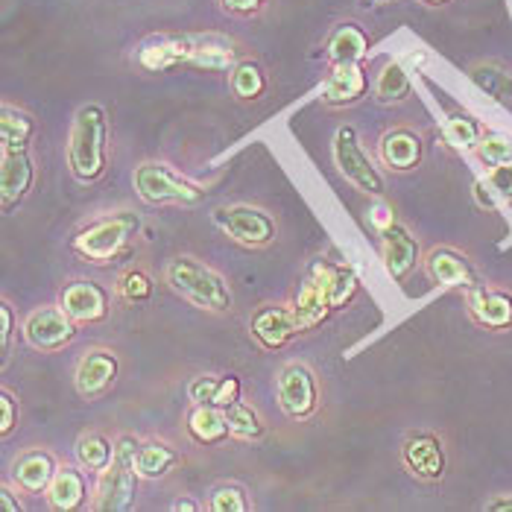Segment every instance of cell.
<instances>
[{"mask_svg":"<svg viewBox=\"0 0 512 512\" xmlns=\"http://www.w3.org/2000/svg\"><path fill=\"white\" fill-rule=\"evenodd\" d=\"M357 293V276L352 267H334L331 273V302L334 308H343L355 299Z\"/></svg>","mask_w":512,"mask_h":512,"instance_id":"74e56055","label":"cell"},{"mask_svg":"<svg viewBox=\"0 0 512 512\" xmlns=\"http://www.w3.org/2000/svg\"><path fill=\"white\" fill-rule=\"evenodd\" d=\"M176 460H179V457H176V451H173L170 445H164V442L141 445V448H138V457H135V463H138V474H141V477H147V480L164 477V474L176 466Z\"/></svg>","mask_w":512,"mask_h":512,"instance_id":"1f68e13d","label":"cell"},{"mask_svg":"<svg viewBox=\"0 0 512 512\" xmlns=\"http://www.w3.org/2000/svg\"><path fill=\"white\" fill-rule=\"evenodd\" d=\"M188 395L194 404H214L226 410L240 398V381L235 375H199L191 381Z\"/></svg>","mask_w":512,"mask_h":512,"instance_id":"d4e9b609","label":"cell"},{"mask_svg":"<svg viewBox=\"0 0 512 512\" xmlns=\"http://www.w3.org/2000/svg\"><path fill=\"white\" fill-rule=\"evenodd\" d=\"M62 308L74 322H100L109 314V293L94 281H74L62 290Z\"/></svg>","mask_w":512,"mask_h":512,"instance_id":"2e32d148","label":"cell"},{"mask_svg":"<svg viewBox=\"0 0 512 512\" xmlns=\"http://www.w3.org/2000/svg\"><path fill=\"white\" fill-rule=\"evenodd\" d=\"M167 284L173 293H179L185 302H191L194 308L211 311V314H223L232 308V290L226 284V278L217 270L205 267L197 258H173L164 270Z\"/></svg>","mask_w":512,"mask_h":512,"instance_id":"7a4b0ae2","label":"cell"},{"mask_svg":"<svg viewBox=\"0 0 512 512\" xmlns=\"http://www.w3.org/2000/svg\"><path fill=\"white\" fill-rule=\"evenodd\" d=\"M486 185H489V191H495L498 197L512 199V161L510 164L492 167L489 176H486Z\"/></svg>","mask_w":512,"mask_h":512,"instance_id":"ab89813d","label":"cell"},{"mask_svg":"<svg viewBox=\"0 0 512 512\" xmlns=\"http://www.w3.org/2000/svg\"><path fill=\"white\" fill-rule=\"evenodd\" d=\"M188 434L194 436L199 445H220L223 439H229V422L223 407L214 404H194V410L188 413Z\"/></svg>","mask_w":512,"mask_h":512,"instance_id":"cb8c5ba5","label":"cell"},{"mask_svg":"<svg viewBox=\"0 0 512 512\" xmlns=\"http://www.w3.org/2000/svg\"><path fill=\"white\" fill-rule=\"evenodd\" d=\"M264 3L267 0H223V6L235 15H255V12H261Z\"/></svg>","mask_w":512,"mask_h":512,"instance_id":"7bdbcfd3","label":"cell"},{"mask_svg":"<svg viewBox=\"0 0 512 512\" xmlns=\"http://www.w3.org/2000/svg\"><path fill=\"white\" fill-rule=\"evenodd\" d=\"M442 135H445V141L454 147V150H477V144H480V138H483V132H480V123L474 118H466V115H451V118L445 120V126H442Z\"/></svg>","mask_w":512,"mask_h":512,"instance_id":"d6a6232c","label":"cell"},{"mask_svg":"<svg viewBox=\"0 0 512 512\" xmlns=\"http://www.w3.org/2000/svg\"><path fill=\"white\" fill-rule=\"evenodd\" d=\"M106 138L109 120L100 106H82L74 118L71 144H68V167L82 185L97 182L106 173Z\"/></svg>","mask_w":512,"mask_h":512,"instance_id":"6da1fadb","label":"cell"},{"mask_svg":"<svg viewBox=\"0 0 512 512\" xmlns=\"http://www.w3.org/2000/svg\"><path fill=\"white\" fill-rule=\"evenodd\" d=\"M413 91V82H410V74L404 71V65L398 62H390L381 77L375 82V97L384 103V106H393V103H404Z\"/></svg>","mask_w":512,"mask_h":512,"instance_id":"f546056e","label":"cell"},{"mask_svg":"<svg viewBox=\"0 0 512 512\" xmlns=\"http://www.w3.org/2000/svg\"><path fill=\"white\" fill-rule=\"evenodd\" d=\"M36 135V123L27 112L21 109H12L6 106L3 115H0V141H3V153H18V150H27L30 141Z\"/></svg>","mask_w":512,"mask_h":512,"instance_id":"83f0119b","label":"cell"},{"mask_svg":"<svg viewBox=\"0 0 512 512\" xmlns=\"http://www.w3.org/2000/svg\"><path fill=\"white\" fill-rule=\"evenodd\" d=\"M138 442L132 436H120L115 442V460L100 472L97 495H94V510L100 512H123L135 504L138 492Z\"/></svg>","mask_w":512,"mask_h":512,"instance_id":"3957f363","label":"cell"},{"mask_svg":"<svg viewBox=\"0 0 512 512\" xmlns=\"http://www.w3.org/2000/svg\"><path fill=\"white\" fill-rule=\"evenodd\" d=\"M235 44L223 36H191V56L188 65L202 71H229L235 68Z\"/></svg>","mask_w":512,"mask_h":512,"instance_id":"603a6c76","label":"cell"},{"mask_svg":"<svg viewBox=\"0 0 512 512\" xmlns=\"http://www.w3.org/2000/svg\"><path fill=\"white\" fill-rule=\"evenodd\" d=\"M0 322H3V357H9V349H12V331H15V322H12V308L3 302L0 305Z\"/></svg>","mask_w":512,"mask_h":512,"instance_id":"b9f144b4","label":"cell"},{"mask_svg":"<svg viewBox=\"0 0 512 512\" xmlns=\"http://www.w3.org/2000/svg\"><path fill=\"white\" fill-rule=\"evenodd\" d=\"M334 161L340 167V173L355 185L357 191L369 194V197H381L384 194V176L375 170V164L363 153L357 132L352 126H340L334 135Z\"/></svg>","mask_w":512,"mask_h":512,"instance_id":"8992f818","label":"cell"},{"mask_svg":"<svg viewBox=\"0 0 512 512\" xmlns=\"http://www.w3.org/2000/svg\"><path fill=\"white\" fill-rule=\"evenodd\" d=\"M378 153L390 170H413L422 161V138L410 129H393L378 141Z\"/></svg>","mask_w":512,"mask_h":512,"instance_id":"7402d4cb","label":"cell"},{"mask_svg":"<svg viewBox=\"0 0 512 512\" xmlns=\"http://www.w3.org/2000/svg\"><path fill=\"white\" fill-rule=\"evenodd\" d=\"M188 56H191V36H158L141 44L138 65L144 71L161 74V71L188 65Z\"/></svg>","mask_w":512,"mask_h":512,"instance_id":"e0dca14e","label":"cell"},{"mask_svg":"<svg viewBox=\"0 0 512 512\" xmlns=\"http://www.w3.org/2000/svg\"><path fill=\"white\" fill-rule=\"evenodd\" d=\"M469 314L477 325L489 328V331H504L512 325V296L504 290H492V287H469L466 296Z\"/></svg>","mask_w":512,"mask_h":512,"instance_id":"5bb4252c","label":"cell"},{"mask_svg":"<svg viewBox=\"0 0 512 512\" xmlns=\"http://www.w3.org/2000/svg\"><path fill=\"white\" fill-rule=\"evenodd\" d=\"M208 507L214 512H246L249 501H246V492L240 486H220V489H214Z\"/></svg>","mask_w":512,"mask_h":512,"instance_id":"f35d334b","label":"cell"},{"mask_svg":"<svg viewBox=\"0 0 512 512\" xmlns=\"http://www.w3.org/2000/svg\"><path fill=\"white\" fill-rule=\"evenodd\" d=\"M278 407L293 422H305L316 413L319 390L314 372L305 363H287L278 372Z\"/></svg>","mask_w":512,"mask_h":512,"instance_id":"52a82bcc","label":"cell"},{"mask_svg":"<svg viewBox=\"0 0 512 512\" xmlns=\"http://www.w3.org/2000/svg\"><path fill=\"white\" fill-rule=\"evenodd\" d=\"M226 422H229V431L237 439H261L264 436V422H261V416L249 407V404H243V401H235V404H229L226 410Z\"/></svg>","mask_w":512,"mask_h":512,"instance_id":"836d02e7","label":"cell"},{"mask_svg":"<svg viewBox=\"0 0 512 512\" xmlns=\"http://www.w3.org/2000/svg\"><path fill=\"white\" fill-rule=\"evenodd\" d=\"M132 182H135L138 197L150 205H199L205 199L202 188L182 179L173 167H167L161 161L138 164Z\"/></svg>","mask_w":512,"mask_h":512,"instance_id":"5b68a950","label":"cell"},{"mask_svg":"<svg viewBox=\"0 0 512 512\" xmlns=\"http://www.w3.org/2000/svg\"><path fill=\"white\" fill-rule=\"evenodd\" d=\"M15 422H18V401L12 398L9 390H3V393H0V434H12Z\"/></svg>","mask_w":512,"mask_h":512,"instance_id":"60d3db41","label":"cell"},{"mask_svg":"<svg viewBox=\"0 0 512 512\" xmlns=\"http://www.w3.org/2000/svg\"><path fill=\"white\" fill-rule=\"evenodd\" d=\"M419 264V243L404 226H387L384 229V267L393 281H404Z\"/></svg>","mask_w":512,"mask_h":512,"instance_id":"ac0fdd59","label":"cell"},{"mask_svg":"<svg viewBox=\"0 0 512 512\" xmlns=\"http://www.w3.org/2000/svg\"><path fill=\"white\" fill-rule=\"evenodd\" d=\"M378 3H387V0H366V6H378Z\"/></svg>","mask_w":512,"mask_h":512,"instance_id":"7dc6e473","label":"cell"},{"mask_svg":"<svg viewBox=\"0 0 512 512\" xmlns=\"http://www.w3.org/2000/svg\"><path fill=\"white\" fill-rule=\"evenodd\" d=\"M173 510H176V512H197L199 504H197V501H188V498H182V501H176V504H173Z\"/></svg>","mask_w":512,"mask_h":512,"instance_id":"bcb514c9","label":"cell"},{"mask_svg":"<svg viewBox=\"0 0 512 512\" xmlns=\"http://www.w3.org/2000/svg\"><path fill=\"white\" fill-rule=\"evenodd\" d=\"M401 457L410 474L425 483H436L445 474V448L434 434L410 436L401 448Z\"/></svg>","mask_w":512,"mask_h":512,"instance_id":"4fadbf2b","label":"cell"},{"mask_svg":"<svg viewBox=\"0 0 512 512\" xmlns=\"http://www.w3.org/2000/svg\"><path fill=\"white\" fill-rule=\"evenodd\" d=\"M331 273H334V267L316 261L308 278L302 281V287L296 293V302H293V311H296V319H299V331H311L319 322H325L328 314L334 311Z\"/></svg>","mask_w":512,"mask_h":512,"instance_id":"9c48e42d","label":"cell"},{"mask_svg":"<svg viewBox=\"0 0 512 512\" xmlns=\"http://www.w3.org/2000/svg\"><path fill=\"white\" fill-rule=\"evenodd\" d=\"M24 337L39 352H59L77 337V322L65 314V308H39L27 316Z\"/></svg>","mask_w":512,"mask_h":512,"instance_id":"30bf717a","label":"cell"},{"mask_svg":"<svg viewBox=\"0 0 512 512\" xmlns=\"http://www.w3.org/2000/svg\"><path fill=\"white\" fill-rule=\"evenodd\" d=\"M267 88L264 71L255 62H240L232 68V91L243 100H258Z\"/></svg>","mask_w":512,"mask_h":512,"instance_id":"e575fe53","label":"cell"},{"mask_svg":"<svg viewBox=\"0 0 512 512\" xmlns=\"http://www.w3.org/2000/svg\"><path fill=\"white\" fill-rule=\"evenodd\" d=\"M118 378V357L109 349H91L85 352L77 363V375H74V387L82 398L94 401L103 393H109V387Z\"/></svg>","mask_w":512,"mask_h":512,"instance_id":"7c38bea8","label":"cell"},{"mask_svg":"<svg viewBox=\"0 0 512 512\" xmlns=\"http://www.w3.org/2000/svg\"><path fill=\"white\" fill-rule=\"evenodd\" d=\"M150 296H153V278L144 270H129L118 278V299H123L126 305L147 302Z\"/></svg>","mask_w":512,"mask_h":512,"instance_id":"d590c367","label":"cell"},{"mask_svg":"<svg viewBox=\"0 0 512 512\" xmlns=\"http://www.w3.org/2000/svg\"><path fill=\"white\" fill-rule=\"evenodd\" d=\"M477 156L483 164L498 167V164H510L512 161V138L507 135H483L477 144Z\"/></svg>","mask_w":512,"mask_h":512,"instance_id":"8d00e7d4","label":"cell"},{"mask_svg":"<svg viewBox=\"0 0 512 512\" xmlns=\"http://www.w3.org/2000/svg\"><path fill=\"white\" fill-rule=\"evenodd\" d=\"M328 59L334 65H346V62H360L366 53H369V39L366 33L355 27V24H343L331 33L328 39Z\"/></svg>","mask_w":512,"mask_h":512,"instance_id":"4316f807","label":"cell"},{"mask_svg":"<svg viewBox=\"0 0 512 512\" xmlns=\"http://www.w3.org/2000/svg\"><path fill=\"white\" fill-rule=\"evenodd\" d=\"M472 79L480 91L495 100H512V71L498 62H480L472 68Z\"/></svg>","mask_w":512,"mask_h":512,"instance_id":"f1b7e54d","label":"cell"},{"mask_svg":"<svg viewBox=\"0 0 512 512\" xmlns=\"http://www.w3.org/2000/svg\"><path fill=\"white\" fill-rule=\"evenodd\" d=\"M249 331L264 349L276 352L299 334V319H296V311L287 305H264L249 319Z\"/></svg>","mask_w":512,"mask_h":512,"instance_id":"8fae6325","label":"cell"},{"mask_svg":"<svg viewBox=\"0 0 512 512\" xmlns=\"http://www.w3.org/2000/svg\"><path fill=\"white\" fill-rule=\"evenodd\" d=\"M135 232H138V217L129 211H120L115 217H103V220L91 223L88 229H82L71 240V246L79 258H85L91 264H109L126 249V243L132 240Z\"/></svg>","mask_w":512,"mask_h":512,"instance_id":"277c9868","label":"cell"},{"mask_svg":"<svg viewBox=\"0 0 512 512\" xmlns=\"http://www.w3.org/2000/svg\"><path fill=\"white\" fill-rule=\"evenodd\" d=\"M214 223L243 246H267L276 240V220L255 205H223L214 211Z\"/></svg>","mask_w":512,"mask_h":512,"instance_id":"ba28073f","label":"cell"},{"mask_svg":"<svg viewBox=\"0 0 512 512\" xmlns=\"http://www.w3.org/2000/svg\"><path fill=\"white\" fill-rule=\"evenodd\" d=\"M366 91V74L360 68V62H346V65H334L331 77L322 85V100L328 106H352L363 97Z\"/></svg>","mask_w":512,"mask_h":512,"instance_id":"44dd1931","label":"cell"},{"mask_svg":"<svg viewBox=\"0 0 512 512\" xmlns=\"http://www.w3.org/2000/svg\"><path fill=\"white\" fill-rule=\"evenodd\" d=\"M47 504L59 512H71L85 501V474L77 469H59L47 486Z\"/></svg>","mask_w":512,"mask_h":512,"instance_id":"484cf974","label":"cell"},{"mask_svg":"<svg viewBox=\"0 0 512 512\" xmlns=\"http://www.w3.org/2000/svg\"><path fill=\"white\" fill-rule=\"evenodd\" d=\"M0 504H3V512H21V504L12 498V492L6 486L0 489Z\"/></svg>","mask_w":512,"mask_h":512,"instance_id":"f6af8a7d","label":"cell"},{"mask_svg":"<svg viewBox=\"0 0 512 512\" xmlns=\"http://www.w3.org/2000/svg\"><path fill=\"white\" fill-rule=\"evenodd\" d=\"M77 460L88 472H103L115 460V445L103 434H85L77 442Z\"/></svg>","mask_w":512,"mask_h":512,"instance_id":"4dcf8cb0","label":"cell"},{"mask_svg":"<svg viewBox=\"0 0 512 512\" xmlns=\"http://www.w3.org/2000/svg\"><path fill=\"white\" fill-rule=\"evenodd\" d=\"M425 3H434V6H439V3H448V0H425Z\"/></svg>","mask_w":512,"mask_h":512,"instance_id":"c3c4849f","label":"cell"},{"mask_svg":"<svg viewBox=\"0 0 512 512\" xmlns=\"http://www.w3.org/2000/svg\"><path fill=\"white\" fill-rule=\"evenodd\" d=\"M33 182H36V167H33V158L27 156V150L3 153V167H0V199H3V211H6V214L30 194Z\"/></svg>","mask_w":512,"mask_h":512,"instance_id":"9a60e30c","label":"cell"},{"mask_svg":"<svg viewBox=\"0 0 512 512\" xmlns=\"http://www.w3.org/2000/svg\"><path fill=\"white\" fill-rule=\"evenodd\" d=\"M483 510H489V512H512V495H498V498L486 501V507H483Z\"/></svg>","mask_w":512,"mask_h":512,"instance_id":"ee69618b","label":"cell"},{"mask_svg":"<svg viewBox=\"0 0 512 512\" xmlns=\"http://www.w3.org/2000/svg\"><path fill=\"white\" fill-rule=\"evenodd\" d=\"M56 460L41 451V448H33V451H24L15 463H12V480L18 483L21 492L27 495H39V492H47L50 480L56 477Z\"/></svg>","mask_w":512,"mask_h":512,"instance_id":"d6986e66","label":"cell"},{"mask_svg":"<svg viewBox=\"0 0 512 512\" xmlns=\"http://www.w3.org/2000/svg\"><path fill=\"white\" fill-rule=\"evenodd\" d=\"M425 273L439 287H466L469 290L477 284L472 264L454 249H434L425 258Z\"/></svg>","mask_w":512,"mask_h":512,"instance_id":"ffe728a7","label":"cell"}]
</instances>
